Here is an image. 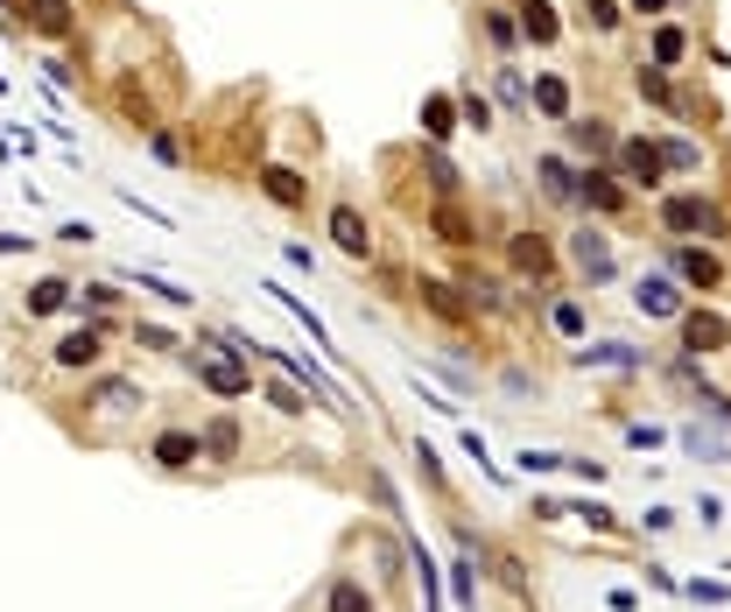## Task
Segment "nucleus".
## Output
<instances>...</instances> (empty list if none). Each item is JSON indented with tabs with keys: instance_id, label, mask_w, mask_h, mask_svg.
I'll list each match as a JSON object with an SVG mask.
<instances>
[{
	"instance_id": "nucleus-1",
	"label": "nucleus",
	"mask_w": 731,
	"mask_h": 612,
	"mask_svg": "<svg viewBox=\"0 0 731 612\" xmlns=\"http://www.w3.org/2000/svg\"><path fill=\"white\" fill-rule=\"evenodd\" d=\"M190 373H198V388L219 394V401L254 394V367H246L240 352H225V346H198V352H190Z\"/></svg>"
},
{
	"instance_id": "nucleus-2",
	"label": "nucleus",
	"mask_w": 731,
	"mask_h": 612,
	"mask_svg": "<svg viewBox=\"0 0 731 612\" xmlns=\"http://www.w3.org/2000/svg\"><path fill=\"white\" fill-rule=\"evenodd\" d=\"M661 225L676 240H697V233H710V240H724L731 233V219H724V204H710V198H697V190H682V198H668L661 204Z\"/></svg>"
},
{
	"instance_id": "nucleus-3",
	"label": "nucleus",
	"mask_w": 731,
	"mask_h": 612,
	"mask_svg": "<svg viewBox=\"0 0 731 612\" xmlns=\"http://www.w3.org/2000/svg\"><path fill=\"white\" fill-rule=\"evenodd\" d=\"M612 162H619V183H633V190H661V141H612Z\"/></svg>"
},
{
	"instance_id": "nucleus-4",
	"label": "nucleus",
	"mask_w": 731,
	"mask_h": 612,
	"mask_svg": "<svg viewBox=\"0 0 731 612\" xmlns=\"http://www.w3.org/2000/svg\"><path fill=\"white\" fill-rule=\"evenodd\" d=\"M570 254H576V267H584V282H591V289H605V282H619V261H612V240L598 233V225H576Z\"/></svg>"
},
{
	"instance_id": "nucleus-5",
	"label": "nucleus",
	"mask_w": 731,
	"mask_h": 612,
	"mask_svg": "<svg viewBox=\"0 0 731 612\" xmlns=\"http://www.w3.org/2000/svg\"><path fill=\"white\" fill-rule=\"evenodd\" d=\"M507 267H513L521 282H549V275H555V246H549L542 233H513V240H507Z\"/></svg>"
},
{
	"instance_id": "nucleus-6",
	"label": "nucleus",
	"mask_w": 731,
	"mask_h": 612,
	"mask_svg": "<svg viewBox=\"0 0 731 612\" xmlns=\"http://www.w3.org/2000/svg\"><path fill=\"white\" fill-rule=\"evenodd\" d=\"M22 29L43 35V43H64V35L78 29V8H71V0H29V8H22Z\"/></svg>"
},
{
	"instance_id": "nucleus-7",
	"label": "nucleus",
	"mask_w": 731,
	"mask_h": 612,
	"mask_svg": "<svg viewBox=\"0 0 731 612\" xmlns=\"http://www.w3.org/2000/svg\"><path fill=\"white\" fill-rule=\"evenodd\" d=\"M261 190L282 204V212H303V204H310V177H303V169H288V162H267V169H261Z\"/></svg>"
},
{
	"instance_id": "nucleus-8",
	"label": "nucleus",
	"mask_w": 731,
	"mask_h": 612,
	"mask_svg": "<svg viewBox=\"0 0 731 612\" xmlns=\"http://www.w3.org/2000/svg\"><path fill=\"white\" fill-rule=\"evenodd\" d=\"M198 451L211 457V465H233V457L246 451V430L233 423V415H211V423L198 430Z\"/></svg>"
},
{
	"instance_id": "nucleus-9",
	"label": "nucleus",
	"mask_w": 731,
	"mask_h": 612,
	"mask_svg": "<svg viewBox=\"0 0 731 612\" xmlns=\"http://www.w3.org/2000/svg\"><path fill=\"white\" fill-rule=\"evenodd\" d=\"M682 346H689V352H724V346H731V317L689 310V317H682Z\"/></svg>"
},
{
	"instance_id": "nucleus-10",
	"label": "nucleus",
	"mask_w": 731,
	"mask_h": 612,
	"mask_svg": "<svg viewBox=\"0 0 731 612\" xmlns=\"http://www.w3.org/2000/svg\"><path fill=\"white\" fill-rule=\"evenodd\" d=\"M576 204H591V212H619V204H626V183L612 177V169L591 162L584 177H576Z\"/></svg>"
},
{
	"instance_id": "nucleus-11",
	"label": "nucleus",
	"mask_w": 731,
	"mask_h": 612,
	"mask_svg": "<svg viewBox=\"0 0 731 612\" xmlns=\"http://www.w3.org/2000/svg\"><path fill=\"white\" fill-rule=\"evenodd\" d=\"M401 549H409L415 578H422V612H444V563L422 549V535H401Z\"/></svg>"
},
{
	"instance_id": "nucleus-12",
	"label": "nucleus",
	"mask_w": 731,
	"mask_h": 612,
	"mask_svg": "<svg viewBox=\"0 0 731 612\" xmlns=\"http://www.w3.org/2000/svg\"><path fill=\"white\" fill-rule=\"evenodd\" d=\"M261 359H275V367H282L288 380H296V388H310L317 401H338V380H331V373H324V367H317V359H303V352H261Z\"/></svg>"
},
{
	"instance_id": "nucleus-13",
	"label": "nucleus",
	"mask_w": 731,
	"mask_h": 612,
	"mask_svg": "<svg viewBox=\"0 0 731 612\" xmlns=\"http://www.w3.org/2000/svg\"><path fill=\"white\" fill-rule=\"evenodd\" d=\"M324 612H380V599H373V584H366V578L338 570V578L324 584Z\"/></svg>"
},
{
	"instance_id": "nucleus-14",
	"label": "nucleus",
	"mask_w": 731,
	"mask_h": 612,
	"mask_svg": "<svg viewBox=\"0 0 731 612\" xmlns=\"http://www.w3.org/2000/svg\"><path fill=\"white\" fill-rule=\"evenodd\" d=\"M415 296H422V303H430V310H436V317H444V324H465V317H472V303H465V289H451V282H444V275H415Z\"/></svg>"
},
{
	"instance_id": "nucleus-15",
	"label": "nucleus",
	"mask_w": 731,
	"mask_h": 612,
	"mask_svg": "<svg viewBox=\"0 0 731 612\" xmlns=\"http://www.w3.org/2000/svg\"><path fill=\"white\" fill-rule=\"evenodd\" d=\"M148 457H156L162 472H190V465L204 457V451H198V430H162L156 444H148Z\"/></svg>"
},
{
	"instance_id": "nucleus-16",
	"label": "nucleus",
	"mask_w": 731,
	"mask_h": 612,
	"mask_svg": "<svg viewBox=\"0 0 731 612\" xmlns=\"http://www.w3.org/2000/svg\"><path fill=\"white\" fill-rule=\"evenodd\" d=\"M331 246H338V254H352V261H373V233H366V219L352 212V204H338V212H331Z\"/></svg>"
},
{
	"instance_id": "nucleus-17",
	"label": "nucleus",
	"mask_w": 731,
	"mask_h": 612,
	"mask_svg": "<svg viewBox=\"0 0 731 612\" xmlns=\"http://www.w3.org/2000/svg\"><path fill=\"white\" fill-rule=\"evenodd\" d=\"M676 282H689V289H718V282H724V261L703 254V246H676Z\"/></svg>"
},
{
	"instance_id": "nucleus-18",
	"label": "nucleus",
	"mask_w": 731,
	"mask_h": 612,
	"mask_svg": "<svg viewBox=\"0 0 731 612\" xmlns=\"http://www.w3.org/2000/svg\"><path fill=\"white\" fill-rule=\"evenodd\" d=\"M633 303H640V317H682V296L668 275H647L640 289H633Z\"/></svg>"
},
{
	"instance_id": "nucleus-19",
	"label": "nucleus",
	"mask_w": 731,
	"mask_h": 612,
	"mask_svg": "<svg viewBox=\"0 0 731 612\" xmlns=\"http://www.w3.org/2000/svg\"><path fill=\"white\" fill-rule=\"evenodd\" d=\"M78 303V289H71V275H43L29 289V317H56V310H71Z\"/></svg>"
},
{
	"instance_id": "nucleus-20",
	"label": "nucleus",
	"mask_w": 731,
	"mask_h": 612,
	"mask_svg": "<svg viewBox=\"0 0 731 612\" xmlns=\"http://www.w3.org/2000/svg\"><path fill=\"white\" fill-rule=\"evenodd\" d=\"M528 106H542V120H570V85L555 78V71H542V78L528 85Z\"/></svg>"
},
{
	"instance_id": "nucleus-21",
	"label": "nucleus",
	"mask_w": 731,
	"mask_h": 612,
	"mask_svg": "<svg viewBox=\"0 0 731 612\" xmlns=\"http://www.w3.org/2000/svg\"><path fill=\"white\" fill-rule=\"evenodd\" d=\"M120 120H127L134 134H156V99H148L134 78H120Z\"/></svg>"
},
{
	"instance_id": "nucleus-22",
	"label": "nucleus",
	"mask_w": 731,
	"mask_h": 612,
	"mask_svg": "<svg viewBox=\"0 0 731 612\" xmlns=\"http://www.w3.org/2000/svg\"><path fill=\"white\" fill-rule=\"evenodd\" d=\"M430 233H436V240H451V246H472V219L457 212L451 198H436V204H430Z\"/></svg>"
},
{
	"instance_id": "nucleus-23",
	"label": "nucleus",
	"mask_w": 731,
	"mask_h": 612,
	"mask_svg": "<svg viewBox=\"0 0 731 612\" xmlns=\"http://www.w3.org/2000/svg\"><path fill=\"white\" fill-rule=\"evenodd\" d=\"M534 177H542V190H549L555 204H576V169L563 156H542V162H534Z\"/></svg>"
},
{
	"instance_id": "nucleus-24",
	"label": "nucleus",
	"mask_w": 731,
	"mask_h": 612,
	"mask_svg": "<svg viewBox=\"0 0 731 612\" xmlns=\"http://www.w3.org/2000/svg\"><path fill=\"white\" fill-rule=\"evenodd\" d=\"M682 451H689V457H710V465H724V457H731V430L689 423V430H682Z\"/></svg>"
},
{
	"instance_id": "nucleus-25",
	"label": "nucleus",
	"mask_w": 731,
	"mask_h": 612,
	"mask_svg": "<svg viewBox=\"0 0 731 612\" xmlns=\"http://www.w3.org/2000/svg\"><path fill=\"white\" fill-rule=\"evenodd\" d=\"M521 35H528V43H555V35H563L549 0H521Z\"/></svg>"
},
{
	"instance_id": "nucleus-26",
	"label": "nucleus",
	"mask_w": 731,
	"mask_h": 612,
	"mask_svg": "<svg viewBox=\"0 0 731 612\" xmlns=\"http://www.w3.org/2000/svg\"><path fill=\"white\" fill-rule=\"evenodd\" d=\"M682 56H689V35L676 29V22H661V29H654V56H647V64H682Z\"/></svg>"
},
{
	"instance_id": "nucleus-27",
	"label": "nucleus",
	"mask_w": 731,
	"mask_h": 612,
	"mask_svg": "<svg viewBox=\"0 0 731 612\" xmlns=\"http://www.w3.org/2000/svg\"><path fill=\"white\" fill-rule=\"evenodd\" d=\"M422 169H430V183H436V198H457V183H465V169H457L444 148H430V156H422Z\"/></svg>"
},
{
	"instance_id": "nucleus-28",
	"label": "nucleus",
	"mask_w": 731,
	"mask_h": 612,
	"mask_svg": "<svg viewBox=\"0 0 731 612\" xmlns=\"http://www.w3.org/2000/svg\"><path fill=\"white\" fill-rule=\"evenodd\" d=\"M422 127H430V141H444V134L457 127V99H451V92H436V99H422Z\"/></svg>"
},
{
	"instance_id": "nucleus-29",
	"label": "nucleus",
	"mask_w": 731,
	"mask_h": 612,
	"mask_svg": "<svg viewBox=\"0 0 731 612\" xmlns=\"http://www.w3.org/2000/svg\"><path fill=\"white\" fill-rule=\"evenodd\" d=\"M451 599H457V605H465V612L478 605V578H472V549H457V557H451Z\"/></svg>"
},
{
	"instance_id": "nucleus-30",
	"label": "nucleus",
	"mask_w": 731,
	"mask_h": 612,
	"mask_svg": "<svg viewBox=\"0 0 731 612\" xmlns=\"http://www.w3.org/2000/svg\"><path fill=\"white\" fill-rule=\"evenodd\" d=\"M682 599H689V605L724 612V605H731V584H724V578H689V584H682Z\"/></svg>"
},
{
	"instance_id": "nucleus-31",
	"label": "nucleus",
	"mask_w": 731,
	"mask_h": 612,
	"mask_svg": "<svg viewBox=\"0 0 731 612\" xmlns=\"http://www.w3.org/2000/svg\"><path fill=\"white\" fill-rule=\"evenodd\" d=\"M261 394H267V401H275V409H282V415H303V409H310V394H303V388H296V380H288V373H282V380H267V388H261Z\"/></svg>"
},
{
	"instance_id": "nucleus-32",
	"label": "nucleus",
	"mask_w": 731,
	"mask_h": 612,
	"mask_svg": "<svg viewBox=\"0 0 731 612\" xmlns=\"http://www.w3.org/2000/svg\"><path fill=\"white\" fill-rule=\"evenodd\" d=\"M570 141L584 148V156H612V127H605V120H576V127H570Z\"/></svg>"
},
{
	"instance_id": "nucleus-33",
	"label": "nucleus",
	"mask_w": 731,
	"mask_h": 612,
	"mask_svg": "<svg viewBox=\"0 0 731 612\" xmlns=\"http://www.w3.org/2000/svg\"><path fill=\"white\" fill-rule=\"evenodd\" d=\"M576 359H584V367H640L633 346H576Z\"/></svg>"
},
{
	"instance_id": "nucleus-34",
	"label": "nucleus",
	"mask_w": 731,
	"mask_h": 612,
	"mask_svg": "<svg viewBox=\"0 0 731 612\" xmlns=\"http://www.w3.org/2000/svg\"><path fill=\"white\" fill-rule=\"evenodd\" d=\"M640 99H654V106H676V85H668V71H661V64H640Z\"/></svg>"
},
{
	"instance_id": "nucleus-35",
	"label": "nucleus",
	"mask_w": 731,
	"mask_h": 612,
	"mask_svg": "<svg viewBox=\"0 0 731 612\" xmlns=\"http://www.w3.org/2000/svg\"><path fill=\"white\" fill-rule=\"evenodd\" d=\"M486 35H492V50H499V56H513V50H521V29H513V22H507V14H499V8L486 14Z\"/></svg>"
},
{
	"instance_id": "nucleus-36",
	"label": "nucleus",
	"mask_w": 731,
	"mask_h": 612,
	"mask_svg": "<svg viewBox=\"0 0 731 612\" xmlns=\"http://www.w3.org/2000/svg\"><path fill=\"white\" fill-rule=\"evenodd\" d=\"M563 514H576V521H591V528H619V514L605 500H563Z\"/></svg>"
},
{
	"instance_id": "nucleus-37",
	"label": "nucleus",
	"mask_w": 731,
	"mask_h": 612,
	"mask_svg": "<svg viewBox=\"0 0 731 612\" xmlns=\"http://www.w3.org/2000/svg\"><path fill=\"white\" fill-rule=\"evenodd\" d=\"M465 303L472 310H499V282L492 275H465Z\"/></svg>"
},
{
	"instance_id": "nucleus-38",
	"label": "nucleus",
	"mask_w": 731,
	"mask_h": 612,
	"mask_svg": "<svg viewBox=\"0 0 731 612\" xmlns=\"http://www.w3.org/2000/svg\"><path fill=\"white\" fill-rule=\"evenodd\" d=\"M134 346H148V352H177V331H169V324H134Z\"/></svg>"
},
{
	"instance_id": "nucleus-39",
	"label": "nucleus",
	"mask_w": 731,
	"mask_h": 612,
	"mask_svg": "<svg viewBox=\"0 0 731 612\" xmlns=\"http://www.w3.org/2000/svg\"><path fill=\"white\" fill-rule=\"evenodd\" d=\"M697 162H703L697 141H661V169H697Z\"/></svg>"
},
{
	"instance_id": "nucleus-40",
	"label": "nucleus",
	"mask_w": 731,
	"mask_h": 612,
	"mask_svg": "<svg viewBox=\"0 0 731 612\" xmlns=\"http://www.w3.org/2000/svg\"><path fill=\"white\" fill-rule=\"evenodd\" d=\"M457 120H472L478 134L492 127V106H486V92H465V99H457Z\"/></svg>"
},
{
	"instance_id": "nucleus-41",
	"label": "nucleus",
	"mask_w": 731,
	"mask_h": 612,
	"mask_svg": "<svg viewBox=\"0 0 731 612\" xmlns=\"http://www.w3.org/2000/svg\"><path fill=\"white\" fill-rule=\"evenodd\" d=\"M415 465H422V479H430V486H444V451H436L430 436L415 444Z\"/></svg>"
},
{
	"instance_id": "nucleus-42",
	"label": "nucleus",
	"mask_w": 731,
	"mask_h": 612,
	"mask_svg": "<svg viewBox=\"0 0 731 612\" xmlns=\"http://www.w3.org/2000/svg\"><path fill=\"white\" fill-rule=\"evenodd\" d=\"M499 563V584L513 591V599H528V570H521V557H492Z\"/></svg>"
},
{
	"instance_id": "nucleus-43",
	"label": "nucleus",
	"mask_w": 731,
	"mask_h": 612,
	"mask_svg": "<svg viewBox=\"0 0 731 612\" xmlns=\"http://www.w3.org/2000/svg\"><path fill=\"white\" fill-rule=\"evenodd\" d=\"M127 282H141V289L162 296V303H190V289H177V282H162V275H127Z\"/></svg>"
},
{
	"instance_id": "nucleus-44",
	"label": "nucleus",
	"mask_w": 731,
	"mask_h": 612,
	"mask_svg": "<svg viewBox=\"0 0 731 612\" xmlns=\"http://www.w3.org/2000/svg\"><path fill=\"white\" fill-rule=\"evenodd\" d=\"M555 331H563V338H584V310H576V303H555Z\"/></svg>"
},
{
	"instance_id": "nucleus-45",
	"label": "nucleus",
	"mask_w": 731,
	"mask_h": 612,
	"mask_svg": "<svg viewBox=\"0 0 731 612\" xmlns=\"http://www.w3.org/2000/svg\"><path fill=\"white\" fill-rule=\"evenodd\" d=\"M521 472H563V451H521Z\"/></svg>"
},
{
	"instance_id": "nucleus-46",
	"label": "nucleus",
	"mask_w": 731,
	"mask_h": 612,
	"mask_svg": "<svg viewBox=\"0 0 731 612\" xmlns=\"http://www.w3.org/2000/svg\"><path fill=\"white\" fill-rule=\"evenodd\" d=\"M626 444H633V451H661V430H654V423H633Z\"/></svg>"
},
{
	"instance_id": "nucleus-47",
	"label": "nucleus",
	"mask_w": 731,
	"mask_h": 612,
	"mask_svg": "<svg viewBox=\"0 0 731 612\" xmlns=\"http://www.w3.org/2000/svg\"><path fill=\"white\" fill-rule=\"evenodd\" d=\"M584 14H591L598 29H619V8H612V0H584Z\"/></svg>"
},
{
	"instance_id": "nucleus-48",
	"label": "nucleus",
	"mask_w": 731,
	"mask_h": 612,
	"mask_svg": "<svg viewBox=\"0 0 731 612\" xmlns=\"http://www.w3.org/2000/svg\"><path fill=\"white\" fill-rule=\"evenodd\" d=\"M697 521H703V528L724 521V500H718V493H703V500H697Z\"/></svg>"
},
{
	"instance_id": "nucleus-49",
	"label": "nucleus",
	"mask_w": 731,
	"mask_h": 612,
	"mask_svg": "<svg viewBox=\"0 0 731 612\" xmlns=\"http://www.w3.org/2000/svg\"><path fill=\"white\" fill-rule=\"evenodd\" d=\"M563 472H576V479H591V486L605 479V465H591V457H563Z\"/></svg>"
},
{
	"instance_id": "nucleus-50",
	"label": "nucleus",
	"mask_w": 731,
	"mask_h": 612,
	"mask_svg": "<svg viewBox=\"0 0 731 612\" xmlns=\"http://www.w3.org/2000/svg\"><path fill=\"white\" fill-rule=\"evenodd\" d=\"M499 99H507V106H528V85H521V78H513V71H507V78H499Z\"/></svg>"
},
{
	"instance_id": "nucleus-51",
	"label": "nucleus",
	"mask_w": 731,
	"mask_h": 612,
	"mask_svg": "<svg viewBox=\"0 0 731 612\" xmlns=\"http://www.w3.org/2000/svg\"><path fill=\"white\" fill-rule=\"evenodd\" d=\"M605 605H612V612H640V599H633L626 584H612V591H605Z\"/></svg>"
},
{
	"instance_id": "nucleus-52",
	"label": "nucleus",
	"mask_w": 731,
	"mask_h": 612,
	"mask_svg": "<svg viewBox=\"0 0 731 612\" xmlns=\"http://www.w3.org/2000/svg\"><path fill=\"white\" fill-rule=\"evenodd\" d=\"M0 254H29V240L22 233H0Z\"/></svg>"
},
{
	"instance_id": "nucleus-53",
	"label": "nucleus",
	"mask_w": 731,
	"mask_h": 612,
	"mask_svg": "<svg viewBox=\"0 0 731 612\" xmlns=\"http://www.w3.org/2000/svg\"><path fill=\"white\" fill-rule=\"evenodd\" d=\"M633 8H640V14H661V8H668V0H633Z\"/></svg>"
},
{
	"instance_id": "nucleus-54",
	"label": "nucleus",
	"mask_w": 731,
	"mask_h": 612,
	"mask_svg": "<svg viewBox=\"0 0 731 612\" xmlns=\"http://www.w3.org/2000/svg\"><path fill=\"white\" fill-rule=\"evenodd\" d=\"M0 8H14V0H0Z\"/></svg>"
}]
</instances>
